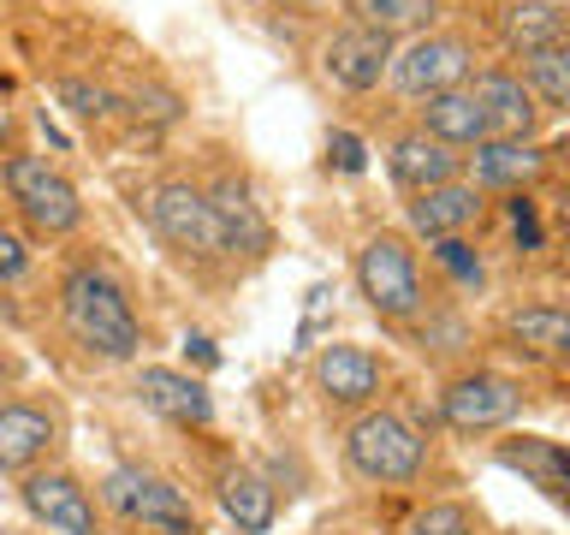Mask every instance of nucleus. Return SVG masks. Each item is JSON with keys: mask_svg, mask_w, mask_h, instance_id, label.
<instances>
[{"mask_svg": "<svg viewBox=\"0 0 570 535\" xmlns=\"http://www.w3.org/2000/svg\"><path fill=\"white\" fill-rule=\"evenodd\" d=\"M60 321L89 357H107V363H131L142 346V328H137V310L125 298V285L89 262L60 280Z\"/></svg>", "mask_w": 570, "mask_h": 535, "instance_id": "nucleus-1", "label": "nucleus"}, {"mask_svg": "<svg viewBox=\"0 0 570 535\" xmlns=\"http://www.w3.org/2000/svg\"><path fill=\"white\" fill-rule=\"evenodd\" d=\"M345 464L363 481H381V488H399V481H416L428 464V440L410 428L399 410H363L345 428Z\"/></svg>", "mask_w": 570, "mask_h": 535, "instance_id": "nucleus-2", "label": "nucleus"}, {"mask_svg": "<svg viewBox=\"0 0 570 535\" xmlns=\"http://www.w3.org/2000/svg\"><path fill=\"white\" fill-rule=\"evenodd\" d=\"M356 285H363L368 310L381 321H416L428 310L416 250H410L399 232H374V239L356 250Z\"/></svg>", "mask_w": 570, "mask_h": 535, "instance_id": "nucleus-3", "label": "nucleus"}, {"mask_svg": "<svg viewBox=\"0 0 570 535\" xmlns=\"http://www.w3.org/2000/svg\"><path fill=\"white\" fill-rule=\"evenodd\" d=\"M101 506L119 512L125 524L155 529V535H203L185 488H173L167 476L142 470V464H114V470L101 476Z\"/></svg>", "mask_w": 570, "mask_h": 535, "instance_id": "nucleus-4", "label": "nucleus"}, {"mask_svg": "<svg viewBox=\"0 0 570 535\" xmlns=\"http://www.w3.org/2000/svg\"><path fill=\"white\" fill-rule=\"evenodd\" d=\"M0 185H7V196L18 203V214L48 232V239H66V232H78L83 221V203L78 191H71V178H60L48 167V155H7V167H0Z\"/></svg>", "mask_w": 570, "mask_h": 535, "instance_id": "nucleus-5", "label": "nucleus"}, {"mask_svg": "<svg viewBox=\"0 0 570 535\" xmlns=\"http://www.w3.org/2000/svg\"><path fill=\"white\" fill-rule=\"evenodd\" d=\"M470 71H475V54H470L463 36L422 30V36H410L404 48H392L386 78H392L399 96L428 101V96H440V89H463V84H470Z\"/></svg>", "mask_w": 570, "mask_h": 535, "instance_id": "nucleus-6", "label": "nucleus"}, {"mask_svg": "<svg viewBox=\"0 0 570 535\" xmlns=\"http://www.w3.org/2000/svg\"><path fill=\"white\" fill-rule=\"evenodd\" d=\"M517 410H523V387H517L511 374H493V369H463L440 392V417H445V428H458V435H493V428H505L517 417Z\"/></svg>", "mask_w": 570, "mask_h": 535, "instance_id": "nucleus-7", "label": "nucleus"}, {"mask_svg": "<svg viewBox=\"0 0 570 535\" xmlns=\"http://www.w3.org/2000/svg\"><path fill=\"white\" fill-rule=\"evenodd\" d=\"M149 221L160 226V239L190 250V256H226V239H220V221H214L208 191L190 185V178H160L149 191Z\"/></svg>", "mask_w": 570, "mask_h": 535, "instance_id": "nucleus-8", "label": "nucleus"}, {"mask_svg": "<svg viewBox=\"0 0 570 535\" xmlns=\"http://www.w3.org/2000/svg\"><path fill=\"white\" fill-rule=\"evenodd\" d=\"M18 499H24V512L48 535H101L96 494H89L71 470H30L24 488H18Z\"/></svg>", "mask_w": 570, "mask_h": 535, "instance_id": "nucleus-9", "label": "nucleus"}, {"mask_svg": "<svg viewBox=\"0 0 570 535\" xmlns=\"http://www.w3.org/2000/svg\"><path fill=\"white\" fill-rule=\"evenodd\" d=\"M386 66H392V42L381 30H363V25H338L327 36V48H321V71H327L338 89H351V96L381 89Z\"/></svg>", "mask_w": 570, "mask_h": 535, "instance_id": "nucleus-10", "label": "nucleus"}, {"mask_svg": "<svg viewBox=\"0 0 570 535\" xmlns=\"http://www.w3.org/2000/svg\"><path fill=\"white\" fill-rule=\"evenodd\" d=\"M541 173H547V149L534 137H481L470 149V178H463V185H475L481 196L488 191H523Z\"/></svg>", "mask_w": 570, "mask_h": 535, "instance_id": "nucleus-11", "label": "nucleus"}, {"mask_svg": "<svg viewBox=\"0 0 570 535\" xmlns=\"http://www.w3.org/2000/svg\"><path fill=\"white\" fill-rule=\"evenodd\" d=\"M381 381H386L381 357L363 351V346H321V357H315V387L327 405L363 410V405L381 399Z\"/></svg>", "mask_w": 570, "mask_h": 535, "instance_id": "nucleus-12", "label": "nucleus"}, {"mask_svg": "<svg viewBox=\"0 0 570 535\" xmlns=\"http://www.w3.org/2000/svg\"><path fill=\"white\" fill-rule=\"evenodd\" d=\"M404 221L410 232H422L428 244L434 239H463L475 221H481V191L463 185V178H445V185H428L404 203Z\"/></svg>", "mask_w": 570, "mask_h": 535, "instance_id": "nucleus-13", "label": "nucleus"}, {"mask_svg": "<svg viewBox=\"0 0 570 535\" xmlns=\"http://www.w3.org/2000/svg\"><path fill=\"white\" fill-rule=\"evenodd\" d=\"M470 96L481 101V114H488V132L493 137H534V125H541V101L523 89L517 71H470Z\"/></svg>", "mask_w": 570, "mask_h": 535, "instance_id": "nucleus-14", "label": "nucleus"}, {"mask_svg": "<svg viewBox=\"0 0 570 535\" xmlns=\"http://www.w3.org/2000/svg\"><path fill=\"white\" fill-rule=\"evenodd\" d=\"M137 392H142V405L160 410V417L178 422V428H208V422H214V392H208V381H196V374H185V369L149 363V369H142V381H137Z\"/></svg>", "mask_w": 570, "mask_h": 535, "instance_id": "nucleus-15", "label": "nucleus"}, {"mask_svg": "<svg viewBox=\"0 0 570 535\" xmlns=\"http://www.w3.org/2000/svg\"><path fill=\"white\" fill-rule=\"evenodd\" d=\"M53 410L42 405H0V470L7 476H30L36 464L53 453Z\"/></svg>", "mask_w": 570, "mask_h": 535, "instance_id": "nucleus-16", "label": "nucleus"}, {"mask_svg": "<svg viewBox=\"0 0 570 535\" xmlns=\"http://www.w3.org/2000/svg\"><path fill=\"white\" fill-rule=\"evenodd\" d=\"M422 137L445 143V149H475L481 137H493L481 101L470 96V84H463V89H440V96L422 101Z\"/></svg>", "mask_w": 570, "mask_h": 535, "instance_id": "nucleus-17", "label": "nucleus"}, {"mask_svg": "<svg viewBox=\"0 0 570 535\" xmlns=\"http://www.w3.org/2000/svg\"><path fill=\"white\" fill-rule=\"evenodd\" d=\"M386 167H392V178H399L410 196H416V191H428V185H445V178H458L463 155L445 149V143H434V137H422V132H404V137L386 149Z\"/></svg>", "mask_w": 570, "mask_h": 535, "instance_id": "nucleus-18", "label": "nucleus"}, {"mask_svg": "<svg viewBox=\"0 0 570 535\" xmlns=\"http://www.w3.org/2000/svg\"><path fill=\"white\" fill-rule=\"evenodd\" d=\"M220 506H226V517L238 524L244 535H267L274 529V517H279V494L267 488V481L249 470V464H226L220 470Z\"/></svg>", "mask_w": 570, "mask_h": 535, "instance_id": "nucleus-19", "label": "nucleus"}, {"mask_svg": "<svg viewBox=\"0 0 570 535\" xmlns=\"http://www.w3.org/2000/svg\"><path fill=\"white\" fill-rule=\"evenodd\" d=\"M208 203H214V221H220V239L226 250H267V221H262V208L249 203V185L244 178H214V191H208Z\"/></svg>", "mask_w": 570, "mask_h": 535, "instance_id": "nucleus-20", "label": "nucleus"}, {"mask_svg": "<svg viewBox=\"0 0 570 535\" xmlns=\"http://www.w3.org/2000/svg\"><path fill=\"white\" fill-rule=\"evenodd\" d=\"M505 470L517 476H529L541 494L552 499H564V476H570V458H564V446L559 440H547V435H511V440H499V453H493Z\"/></svg>", "mask_w": 570, "mask_h": 535, "instance_id": "nucleus-21", "label": "nucleus"}, {"mask_svg": "<svg viewBox=\"0 0 570 535\" xmlns=\"http://www.w3.org/2000/svg\"><path fill=\"white\" fill-rule=\"evenodd\" d=\"M505 339L523 357H564L570 351V315L559 303H523V310H511Z\"/></svg>", "mask_w": 570, "mask_h": 535, "instance_id": "nucleus-22", "label": "nucleus"}, {"mask_svg": "<svg viewBox=\"0 0 570 535\" xmlns=\"http://www.w3.org/2000/svg\"><path fill=\"white\" fill-rule=\"evenodd\" d=\"M434 18H440V0H351V25L381 30L386 42H392V36L434 30Z\"/></svg>", "mask_w": 570, "mask_h": 535, "instance_id": "nucleus-23", "label": "nucleus"}, {"mask_svg": "<svg viewBox=\"0 0 570 535\" xmlns=\"http://www.w3.org/2000/svg\"><path fill=\"white\" fill-rule=\"evenodd\" d=\"M517 78H523V89H529L534 101H541V114H559V107L570 101V48L564 42L529 48Z\"/></svg>", "mask_w": 570, "mask_h": 535, "instance_id": "nucleus-24", "label": "nucleus"}, {"mask_svg": "<svg viewBox=\"0 0 570 535\" xmlns=\"http://www.w3.org/2000/svg\"><path fill=\"white\" fill-rule=\"evenodd\" d=\"M505 42H511L517 54L547 48V42H564V12H559V0H511V12H505Z\"/></svg>", "mask_w": 570, "mask_h": 535, "instance_id": "nucleus-25", "label": "nucleus"}, {"mask_svg": "<svg viewBox=\"0 0 570 535\" xmlns=\"http://www.w3.org/2000/svg\"><path fill=\"white\" fill-rule=\"evenodd\" d=\"M399 535H475V517H470V506H458V499H434V506H422Z\"/></svg>", "mask_w": 570, "mask_h": 535, "instance_id": "nucleus-26", "label": "nucleus"}, {"mask_svg": "<svg viewBox=\"0 0 570 535\" xmlns=\"http://www.w3.org/2000/svg\"><path fill=\"white\" fill-rule=\"evenodd\" d=\"M434 262H440L458 285H470V292H475L481 280H488V268H481V256H475L470 239H434Z\"/></svg>", "mask_w": 570, "mask_h": 535, "instance_id": "nucleus-27", "label": "nucleus"}, {"mask_svg": "<svg viewBox=\"0 0 570 535\" xmlns=\"http://www.w3.org/2000/svg\"><path fill=\"white\" fill-rule=\"evenodd\" d=\"M60 101H66L78 119H107V114H114V96H107V89H96V84H83V78H66V84H60Z\"/></svg>", "mask_w": 570, "mask_h": 535, "instance_id": "nucleus-28", "label": "nucleus"}, {"mask_svg": "<svg viewBox=\"0 0 570 535\" xmlns=\"http://www.w3.org/2000/svg\"><path fill=\"white\" fill-rule=\"evenodd\" d=\"M511 232H517V239H523V250H541V221H534V203H529V196L523 191H511Z\"/></svg>", "mask_w": 570, "mask_h": 535, "instance_id": "nucleus-29", "label": "nucleus"}, {"mask_svg": "<svg viewBox=\"0 0 570 535\" xmlns=\"http://www.w3.org/2000/svg\"><path fill=\"white\" fill-rule=\"evenodd\" d=\"M24 268H30V244L18 239V232L0 226V280H18Z\"/></svg>", "mask_w": 570, "mask_h": 535, "instance_id": "nucleus-30", "label": "nucleus"}, {"mask_svg": "<svg viewBox=\"0 0 570 535\" xmlns=\"http://www.w3.org/2000/svg\"><path fill=\"white\" fill-rule=\"evenodd\" d=\"M333 160L345 173H363V143H356L351 132H333Z\"/></svg>", "mask_w": 570, "mask_h": 535, "instance_id": "nucleus-31", "label": "nucleus"}, {"mask_svg": "<svg viewBox=\"0 0 570 535\" xmlns=\"http://www.w3.org/2000/svg\"><path fill=\"white\" fill-rule=\"evenodd\" d=\"M185 346L196 351V363H208V369L220 363V357H214V339H203V333H196V339H185Z\"/></svg>", "mask_w": 570, "mask_h": 535, "instance_id": "nucleus-32", "label": "nucleus"}, {"mask_svg": "<svg viewBox=\"0 0 570 535\" xmlns=\"http://www.w3.org/2000/svg\"><path fill=\"white\" fill-rule=\"evenodd\" d=\"M12 132V114H7V107H0V137H7Z\"/></svg>", "mask_w": 570, "mask_h": 535, "instance_id": "nucleus-33", "label": "nucleus"}, {"mask_svg": "<svg viewBox=\"0 0 570 535\" xmlns=\"http://www.w3.org/2000/svg\"><path fill=\"white\" fill-rule=\"evenodd\" d=\"M279 7H303V0H279Z\"/></svg>", "mask_w": 570, "mask_h": 535, "instance_id": "nucleus-34", "label": "nucleus"}, {"mask_svg": "<svg viewBox=\"0 0 570 535\" xmlns=\"http://www.w3.org/2000/svg\"><path fill=\"white\" fill-rule=\"evenodd\" d=\"M0 381H7V363H0Z\"/></svg>", "mask_w": 570, "mask_h": 535, "instance_id": "nucleus-35", "label": "nucleus"}]
</instances>
